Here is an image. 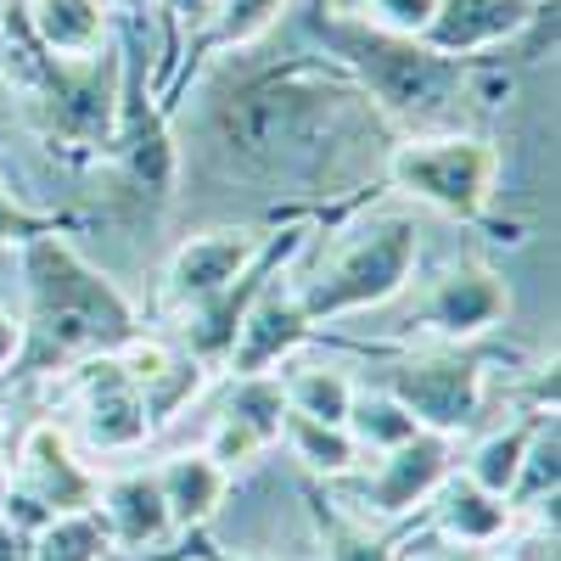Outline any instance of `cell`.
Returning a JSON list of instances; mask_svg holds the SVG:
<instances>
[{
  "label": "cell",
  "mask_w": 561,
  "mask_h": 561,
  "mask_svg": "<svg viewBox=\"0 0 561 561\" xmlns=\"http://www.w3.org/2000/svg\"><path fill=\"white\" fill-rule=\"evenodd\" d=\"M28 545H34L28 528H18V523L0 517V561H28Z\"/></svg>",
  "instance_id": "d6a6232c"
},
{
  "label": "cell",
  "mask_w": 561,
  "mask_h": 561,
  "mask_svg": "<svg viewBox=\"0 0 561 561\" xmlns=\"http://www.w3.org/2000/svg\"><path fill=\"white\" fill-rule=\"evenodd\" d=\"M280 259L264 270V280L253 287V298L237 320V343H230V354H225L230 377H264V370H275L280 359H293L314 332L304 304H298V280L280 275Z\"/></svg>",
  "instance_id": "9c48e42d"
},
{
  "label": "cell",
  "mask_w": 561,
  "mask_h": 561,
  "mask_svg": "<svg viewBox=\"0 0 561 561\" xmlns=\"http://www.w3.org/2000/svg\"><path fill=\"white\" fill-rule=\"evenodd\" d=\"M365 90L320 62H280L237 79L214 102V147L230 174L259 185H332V147L348 135Z\"/></svg>",
  "instance_id": "6da1fadb"
},
{
  "label": "cell",
  "mask_w": 561,
  "mask_h": 561,
  "mask_svg": "<svg viewBox=\"0 0 561 561\" xmlns=\"http://www.w3.org/2000/svg\"><path fill=\"white\" fill-rule=\"evenodd\" d=\"M382 169L404 197L427 203L449 219H483L500 192V147L472 129L404 135L399 147H388Z\"/></svg>",
  "instance_id": "5b68a950"
},
{
  "label": "cell",
  "mask_w": 561,
  "mask_h": 561,
  "mask_svg": "<svg viewBox=\"0 0 561 561\" xmlns=\"http://www.w3.org/2000/svg\"><path fill=\"white\" fill-rule=\"evenodd\" d=\"M449 472H455V438L421 427L399 449L377 455V466L359 478V505L377 511V517H404V511L427 505Z\"/></svg>",
  "instance_id": "4fadbf2b"
},
{
  "label": "cell",
  "mask_w": 561,
  "mask_h": 561,
  "mask_svg": "<svg viewBox=\"0 0 561 561\" xmlns=\"http://www.w3.org/2000/svg\"><path fill=\"white\" fill-rule=\"evenodd\" d=\"M96 517H102L107 545H113V550H124V556H140L147 545H163V539L174 534L169 505H163V489H158V472H152V466H129V472L102 478Z\"/></svg>",
  "instance_id": "9a60e30c"
},
{
  "label": "cell",
  "mask_w": 561,
  "mask_h": 561,
  "mask_svg": "<svg viewBox=\"0 0 561 561\" xmlns=\"http://www.w3.org/2000/svg\"><path fill=\"white\" fill-rule=\"evenodd\" d=\"M7 18H12V0H0V34H7Z\"/></svg>",
  "instance_id": "e575fe53"
},
{
  "label": "cell",
  "mask_w": 561,
  "mask_h": 561,
  "mask_svg": "<svg viewBox=\"0 0 561 561\" xmlns=\"http://www.w3.org/2000/svg\"><path fill=\"white\" fill-rule=\"evenodd\" d=\"M280 444L293 449V460L314 478H348L359 466V444L348 438V427H332V421H309V415H280Z\"/></svg>",
  "instance_id": "44dd1931"
},
{
  "label": "cell",
  "mask_w": 561,
  "mask_h": 561,
  "mask_svg": "<svg viewBox=\"0 0 561 561\" xmlns=\"http://www.w3.org/2000/svg\"><path fill=\"white\" fill-rule=\"evenodd\" d=\"M280 393H287V410L293 415L332 421V427H343L348 404H354V382L343 377L337 365H293L287 377H280Z\"/></svg>",
  "instance_id": "603a6c76"
},
{
  "label": "cell",
  "mask_w": 561,
  "mask_h": 561,
  "mask_svg": "<svg viewBox=\"0 0 561 561\" xmlns=\"http://www.w3.org/2000/svg\"><path fill=\"white\" fill-rule=\"evenodd\" d=\"M18 325H23V348L12 365L23 377L118 354L140 337L135 304L68 237H57V230L23 242V314H18Z\"/></svg>",
  "instance_id": "7a4b0ae2"
},
{
  "label": "cell",
  "mask_w": 561,
  "mask_h": 561,
  "mask_svg": "<svg viewBox=\"0 0 561 561\" xmlns=\"http://www.w3.org/2000/svg\"><path fill=\"white\" fill-rule=\"evenodd\" d=\"M511 511L500 494H489V489H478L472 478H444L438 483V494H433V528L449 539V545H466V550H494L505 534H511Z\"/></svg>",
  "instance_id": "ac0fdd59"
},
{
  "label": "cell",
  "mask_w": 561,
  "mask_h": 561,
  "mask_svg": "<svg viewBox=\"0 0 561 561\" xmlns=\"http://www.w3.org/2000/svg\"><path fill=\"white\" fill-rule=\"evenodd\" d=\"M152 472H158V489H163L174 534L203 528L214 511L225 505V489H230V472L219 460H208V449H180L163 466H152Z\"/></svg>",
  "instance_id": "d6986e66"
},
{
  "label": "cell",
  "mask_w": 561,
  "mask_h": 561,
  "mask_svg": "<svg viewBox=\"0 0 561 561\" xmlns=\"http://www.w3.org/2000/svg\"><path fill=\"white\" fill-rule=\"evenodd\" d=\"M113 0H28V28L39 57L84 62L113 39Z\"/></svg>",
  "instance_id": "e0dca14e"
},
{
  "label": "cell",
  "mask_w": 561,
  "mask_h": 561,
  "mask_svg": "<svg viewBox=\"0 0 561 561\" xmlns=\"http://www.w3.org/2000/svg\"><path fill=\"white\" fill-rule=\"evenodd\" d=\"M219 415L253 427V433L275 449V444H280V415H287V393H280V377H275V370H264V377H230Z\"/></svg>",
  "instance_id": "d4e9b609"
},
{
  "label": "cell",
  "mask_w": 561,
  "mask_h": 561,
  "mask_svg": "<svg viewBox=\"0 0 561 561\" xmlns=\"http://www.w3.org/2000/svg\"><path fill=\"white\" fill-rule=\"evenodd\" d=\"M113 545L102 534L96 511H68V517H51L45 528H34L28 561H102Z\"/></svg>",
  "instance_id": "484cf974"
},
{
  "label": "cell",
  "mask_w": 561,
  "mask_h": 561,
  "mask_svg": "<svg viewBox=\"0 0 561 561\" xmlns=\"http://www.w3.org/2000/svg\"><path fill=\"white\" fill-rule=\"evenodd\" d=\"M511 314V287L500 280V270H489L483 259H455L427 293H421L415 325L433 332L444 343H466L483 337Z\"/></svg>",
  "instance_id": "8fae6325"
},
{
  "label": "cell",
  "mask_w": 561,
  "mask_h": 561,
  "mask_svg": "<svg viewBox=\"0 0 561 561\" xmlns=\"http://www.w3.org/2000/svg\"><path fill=\"white\" fill-rule=\"evenodd\" d=\"M534 12H539V0H438V12H433L421 39H427L438 57L472 62L483 51H500V45L523 39Z\"/></svg>",
  "instance_id": "5bb4252c"
},
{
  "label": "cell",
  "mask_w": 561,
  "mask_h": 561,
  "mask_svg": "<svg viewBox=\"0 0 561 561\" xmlns=\"http://www.w3.org/2000/svg\"><path fill=\"white\" fill-rule=\"evenodd\" d=\"M309 23L325 39V51L343 62V73L365 90V102H377L382 118L410 124L415 135L460 129V102L472 96V68L466 62L438 57L415 34L365 23L359 12H314Z\"/></svg>",
  "instance_id": "3957f363"
},
{
  "label": "cell",
  "mask_w": 561,
  "mask_h": 561,
  "mask_svg": "<svg viewBox=\"0 0 561 561\" xmlns=\"http://www.w3.org/2000/svg\"><path fill=\"white\" fill-rule=\"evenodd\" d=\"M7 494H12V478H7V460H0V511H7Z\"/></svg>",
  "instance_id": "836d02e7"
},
{
  "label": "cell",
  "mask_w": 561,
  "mask_h": 561,
  "mask_svg": "<svg viewBox=\"0 0 561 561\" xmlns=\"http://www.w3.org/2000/svg\"><path fill=\"white\" fill-rule=\"evenodd\" d=\"M270 237L253 225H214V230H197V237H185L169 259V275H163V298L174 309H192L225 287H237V280L264 259Z\"/></svg>",
  "instance_id": "30bf717a"
},
{
  "label": "cell",
  "mask_w": 561,
  "mask_h": 561,
  "mask_svg": "<svg viewBox=\"0 0 561 561\" xmlns=\"http://www.w3.org/2000/svg\"><path fill=\"white\" fill-rule=\"evenodd\" d=\"M18 348H23V325H18V314H12V309H0V377L12 370Z\"/></svg>",
  "instance_id": "1f68e13d"
},
{
  "label": "cell",
  "mask_w": 561,
  "mask_h": 561,
  "mask_svg": "<svg viewBox=\"0 0 561 561\" xmlns=\"http://www.w3.org/2000/svg\"><path fill=\"white\" fill-rule=\"evenodd\" d=\"M113 152H118V169L140 185L147 197H169L174 192V169H180V152L169 140V124L158 118V107L147 96H129L118 102V129H113Z\"/></svg>",
  "instance_id": "2e32d148"
},
{
  "label": "cell",
  "mask_w": 561,
  "mask_h": 561,
  "mask_svg": "<svg viewBox=\"0 0 561 561\" xmlns=\"http://www.w3.org/2000/svg\"><path fill=\"white\" fill-rule=\"evenodd\" d=\"M539 415H550V410H528L523 421H511V427H494V433L472 449V460H466V478L505 500L511 483H517V466H523V455H528V438H534V427H539Z\"/></svg>",
  "instance_id": "7402d4cb"
},
{
  "label": "cell",
  "mask_w": 561,
  "mask_h": 561,
  "mask_svg": "<svg viewBox=\"0 0 561 561\" xmlns=\"http://www.w3.org/2000/svg\"><path fill=\"white\" fill-rule=\"evenodd\" d=\"M287 7H293V0H219L214 23L203 34V51H242V45L264 39Z\"/></svg>",
  "instance_id": "83f0119b"
},
{
  "label": "cell",
  "mask_w": 561,
  "mask_h": 561,
  "mask_svg": "<svg viewBox=\"0 0 561 561\" xmlns=\"http://www.w3.org/2000/svg\"><path fill=\"white\" fill-rule=\"evenodd\" d=\"M415 264H421V225L410 214H370L320 253V264L298 280V304L309 325L382 309L410 287Z\"/></svg>",
  "instance_id": "277c9868"
},
{
  "label": "cell",
  "mask_w": 561,
  "mask_h": 561,
  "mask_svg": "<svg viewBox=\"0 0 561 561\" xmlns=\"http://www.w3.org/2000/svg\"><path fill=\"white\" fill-rule=\"evenodd\" d=\"M113 7H135V0H113Z\"/></svg>",
  "instance_id": "74e56055"
},
{
  "label": "cell",
  "mask_w": 561,
  "mask_h": 561,
  "mask_svg": "<svg viewBox=\"0 0 561 561\" xmlns=\"http://www.w3.org/2000/svg\"><path fill=\"white\" fill-rule=\"evenodd\" d=\"M556 489H561V427L550 410V415H539V427L528 438V455L517 466V483H511L505 505L534 511V517H556Z\"/></svg>",
  "instance_id": "ffe728a7"
},
{
  "label": "cell",
  "mask_w": 561,
  "mask_h": 561,
  "mask_svg": "<svg viewBox=\"0 0 561 561\" xmlns=\"http://www.w3.org/2000/svg\"><path fill=\"white\" fill-rule=\"evenodd\" d=\"M314 517H320V550H325V561H393V545L370 528L365 517H354L348 505L320 500Z\"/></svg>",
  "instance_id": "4316f807"
},
{
  "label": "cell",
  "mask_w": 561,
  "mask_h": 561,
  "mask_svg": "<svg viewBox=\"0 0 561 561\" xmlns=\"http://www.w3.org/2000/svg\"><path fill=\"white\" fill-rule=\"evenodd\" d=\"M118 102H124V57H118V39H107L102 51L84 57V62L45 57L39 118H45V135H51V140L62 135L68 147H113Z\"/></svg>",
  "instance_id": "52a82bcc"
},
{
  "label": "cell",
  "mask_w": 561,
  "mask_h": 561,
  "mask_svg": "<svg viewBox=\"0 0 561 561\" xmlns=\"http://www.w3.org/2000/svg\"><path fill=\"white\" fill-rule=\"evenodd\" d=\"M348 438L359 444V449H370V455H382V449H399L404 438H415L421 427H415V415L393 399V393H359L354 388V404H348Z\"/></svg>",
  "instance_id": "cb8c5ba5"
},
{
  "label": "cell",
  "mask_w": 561,
  "mask_h": 561,
  "mask_svg": "<svg viewBox=\"0 0 561 561\" xmlns=\"http://www.w3.org/2000/svg\"><path fill=\"white\" fill-rule=\"evenodd\" d=\"M382 393H393L415 415V427L455 438L483 415V359L460 348L404 354L382 370Z\"/></svg>",
  "instance_id": "ba28073f"
},
{
  "label": "cell",
  "mask_w": 561,
  "mask_h": 561,
  "mask_svg": "<svg viewBox=\"0 0 561 561\" xmlns=\"http://www.w3.org/2000/svg\"><path fill=\"white\" fill-rule=\"evenodd\" d=\"M0 460H7V427H0Z\"/></svg>",
  "instance_id": "d590c367"
},
{
  "label": "cell",
  "mask_w": 561,
  "mask_h": 561,
  "mask_svg": "<svg viewBox=\"0 0 561 561\" xmlns=\"http://www.w3.org/2000/svg\"><path fill=\"white\" fill-rule=\"evenodd\" d=\"M79 438L96 455H129L152 438V415L118 354L79 365Z\"/></svg>",
  "instance_id": "7c38bea8"
},
{
  "label": "cell",
  "mask_w": 561,
  "mask_h": 561,
  "mask_svg": "<svg viewBox=\"0 0 561 561\" xmlns=\"http://www.w3.org/2000/svg\"><path fill=\"white\" fill-rule=\"evenodd\" d=\"M45 230H57V219L51 214H28L12 192H7V180H0V242H34V237H45Z\"/></svg>",
  "instance_id": "f546056e"
},
{
  "label": "cell",
  "mask_w": 561,
  "mask_h": 561,
  "mask_svg": "<svg viewBox=\"0 0 561 561\" xmlns=\"http://www.w3.org/2000/svg\"><path fill=\"white\" fill-rule=\"evenodd\" d=\"M438 12V0H359V18L365 23H377V28H393V34H427Z\"/></svg>",
  "instance_id": "f1b7e54d"
},
{
  "label": "cell",
  "mask_w": 561,
  "mask_h": 561,
  "mask_svg": "<svg viewBox=\"0 0 561 561\" xmlns=\"http://www.w3.org/2000/svg\"><path fill=\"white\" fill-rule=\"evenodd\" d=\"M505 561H556V517H534L523 539H511Z\"/></svg>",
  "instance_id": "4dcf8cb0"
},
{
  "label": "cell",
  "mask_w": 561,
  "mask_h": 561,
  "mask_svg": "<svg viewBox=\"0 0 561 561\" xmlns=\"http://www.w3.org/2000/svg\"><path fill=\"white\" fill-rule=\"evenodd\" d=\"M12 494L0 517L18 528H45L51 517H68V511H96L102 478L79 460L73 438L57 427V421H34V427L18 438V460H12Z\"/></svg>",
  "instance_id": "8992f818"
},
{
  "label": "cell",
  "mask_w": 561,
  "mask_h": 561,
  "mask_svg": "<svg viewBox=\"0 0 561 561\" xmlns=\"http://www.w3.org/2000/svg\"><path fill=\"white\" fill-rule=\"evenodd\" d=\"M225 561H264V556H225Z\"/></svg>",
  "instance_id": "8d00e7d4"
}]
</instances>
